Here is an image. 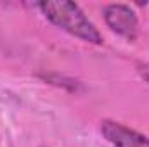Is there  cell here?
Here are the masks:
<instances>
[{
    "label": "cell",
    "instance_id": "6da1fadb",
    "mask_svg": "<svg viewBox=\"0 0 149 147\" xmlns=\"http://www.w3.org/2000/svg\"><path fill=\"white\" fill-rule=\"evenodd\" d=\"M37 5L42 10V14L54 26L61 28L63 31L80 38L83 42L94 43V45L102 43V37H101L99 30L85 16V12L80 9L78 3L68 2V0H57V2L47 0V2H40Z\"/></svg>",
    "mask_w": 149,
    "mask_h": 147
},
{
    "label": "cell",
    "instance_id": "7a4b0ae2",
    "mask_svg": "<svg viewBox=\"0 0 149 147\" xmlns=\"http://www.w3.org/2000/svg\"><path fill=\"white\" fill-rule=\"evenodd\" d=\"M104 21L116 35L134 42L139 33V21L135 12L125 3H109L104 7Z\"/></svg>",
    "mask_w": 149,
    "mask_h": 147
},
{
    "label": "cell",
    "instance_id": "3957f363",
    "mask_svg": "<svg viewBox=\"0 0 149 147\" xmlns=\"http://www.w3.org/2000/svg\"><path fill=\"white\" fill-rule=\"evenodd\" d=\"M101 132L114 147H149L148 137L111 119H104L101 123Z\"/></svg>",
    "mask_w": 149,
    "mask_h": 147
},
{
    "label": "cell",
    "instance_id": "277c9868",
    "mask_svg": "<svg viewBox=\"0 0 149 147\" xmlns=\"http://www.w3.org/2000/svg\"><path fill=\"white\" fill-rule=\"evenodd\" d=\"M137 69H139L141 76H142V78L149 83V64H139V66H137Z\"/></svg>",
    "mask_w": 149,
    "mask_h": 147
}]
</instances>
